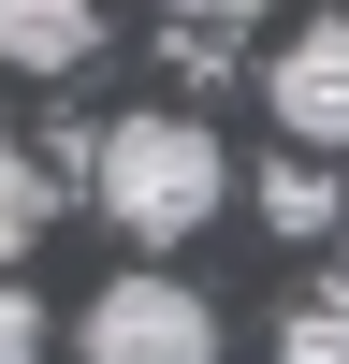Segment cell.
Wrapping results in <instances>:
<instances>
[{"mask_svg":"<svg viewBox=\"0 0 349 364\" xmlns=\"http://www.w3.org/2000/svg\"><path fill=\"white\" fill-rule=\"evenodd\" d=\"M102 0H0V73H87Z\"/></svg>","mask_w":349,"mask_h":364,"instance_id":"cell-4","label":"cell"},{"mask_svg":"<svg viewBox=\"0 0 349 364\" xmlns=\"http://www.w3.org/2000/svg\"><path fill=\"white\" fill-rule=\"evenodd\" d=\"M277 364H349V277H320L306 306L277 321Z\"/></svg>","mask_w":349,"mask_h":364,"instance_id":"cell-7","label":"cell"},{"mask_svg":"<svg viewBox=\"0 0 349 364\" xmlns=\"http://www.w3.org/2000/svg\"><path fill=\"white\" fill-rule=\"evenodd\" d=\"M87 175H102V219L131 233V248H189L233 204V161H218L204 117H116V132L87 146Z\"/></svg>","mask_w":349,"mask_h":364,"instance_id":"cell-1","label":"cell"},{"mask_svg":"<svg viewBox=\"0 0 349 364\" xmlns=\"http://www.w3.org/2000/svg\"><path fill=\"white\" fill-rule=\"evenodd\" d=\"M262 102H277V132L306 146V161H335L349 146V15H306L277 44V73H262Z\"/></svg>","mask_w":349,"mask_h":364,"instance_id":"cell-3","label":"cell"},{"mask_svg":"<svg viewBox=\"0 0 349 364\" xmlns=\"http://www.w3.org/2000/svg\"><path fill=\"white\" fill-rule=\"evenodd\" d=\"M160 15H189V29H233V15H262V0H160Z\"/></svg>","mask_w":349,"mask_h":364,"instance_id":"cell-9","label":"cell"},{"mask_svg":"<svg viewBox=\"0 0 349 364\" xmlns=\"http://www.w3.org/2000/svg\"><path fill=\"white\" fill-rule=\"evenodd\" d=\"M73 350H87V364H218V306L145 262V277H102V291H87Z\"/></svg>","mask_w":349,"mask_h":364,"instance_id":"cell-2","label":"cell"},{"mask_svg":"<svg viewBox=\"0 0 349 364\" xmlns=\"http://www.w3.org/2000/svg\"><path fill=\"white\" fill-rule=\"evenodd\" d=\"M0 364H44V291L0 277Z\"/></svg>","mask_w":349,"mask_h":364,"instance_id":"cell-8","label":"cell"},{"mask_svg":"<svg viewBox=\"0 0 349 364\" xmlns=\"http://www.w3.org/2000/svg\"><path fill=\"white\" fill-rule=\"evenodd\" d=\"M248 190H262V219H277V233H291V248H320V233H335V219H349V190H335V161H306V146H291V161H277V175H248Z\"/></svg>","mask_w":349,"mask_h":364,"instance_id":"cell-5","label":"cell"},{"mask_svg":"<svg viewBox=\"0 0 349 364\" xmlns=\"http://www.w3.org/2000/svg\"><path fill=\"white\" fill-rule=\"evenodd\" d=\"M44 219H58V190H44V161H29L15 132H0V277H15L29 248H44Z\"/></svg>","mask_w":349,"mask_h":364,"instance_id":"cell-6","label":"cell"}]
</instances>
